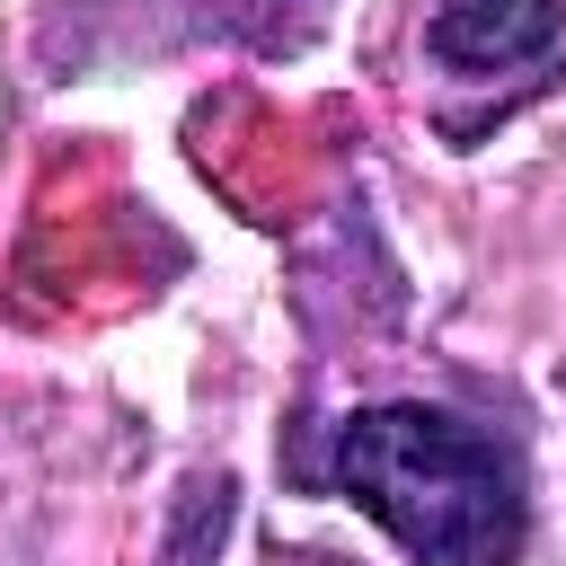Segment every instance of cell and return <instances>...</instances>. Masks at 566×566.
I'll list each match as a JSON object with an SVG mask.
<instances>
[{"label":"cell","instance_id":"6da1fadb","mask_svg":"<svg viewBox=\"0 0 566 566\" xmlns=\"http://www.w3.org/2000/svg\"><path fill=\"white\" fill-rule=\"evenodd\" d=\"M336 486L416 557V566H513L531 531L522 469L495 433L451 407H363L336 424Z\"/></svg>","mask_w":566,"mask_h":566},{"label":"cell","instance_id":"7a4b0ae2","mask_svg":"<svg viewBox=\"0 0 566 566\" xmlns=\"http://www.w3.org/2000/svg\"><path fill=\"white\" fill-rule=\"evenodd\" d=\"M566 0H442L424 27V53L442 71H522L557 44Z\"/></svg>","mask_w":566,"mask_h":566}]
</instances>
